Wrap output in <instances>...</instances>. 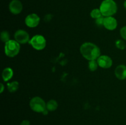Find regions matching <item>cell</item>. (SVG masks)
<instances>
[{
	"instance_id": "cell-1",
	"label": "cell",
	"mask_w": 126,
	"mask_h": 125,
	"mask_svg": "<svg viewBox=\"0 0 126 125\" xmlns=\"http://www.w3.org/2000/svg\"><path fill=\"white\" fill-rule=\"evenodd\" d=\"M80 52L82 56L88 61L97 60L101 55L100 48L96 44L89 42L83 43L81 45Z\"/></svg>"
},
{
	"instance_id": "cell-2",
	"label": "cell",
	"mask_w": 126,
	"mask_h": 125,
	"mask_svg": "<svg viewBox=\"0 0 126 125\" xmlns=\"http://www.w3.org/2000/svg\"><path fill=\"white\" fill-rule=\"evenodd\" d=\"M103 17L113 16L118 11V6L114 0H103L99 7Z\"/></svg>"
},
{
	"instance_id": "cell-3",
	"label": "cell",
	"mask_w": 126,
	"mask_h": 125,
	"mask_svg": "<svg viewBox=\"0 0 126 125\" xmlns=\"http://www.w3.org/2000/svg\"><path fill=\"white\" fill-rule=\"evenodd\" d=\"M20 50V44L16 40L11 39L5 43L4 53L8 57L13 58L17 56Z\"/></svg>"
},
{
	"instance_id": "cell-4",
	"label": "cell",
	"mask_w": 126,
	"mask_h": 125,
	"mask_svg": "<svg viewBox=\"0 0 126 125\" xmlns=\"http://www.w3.org/2000/svg\"><path fill=\"white\" fill-rule=\"evenodd\" d=\"M30 107L33 111L37 113H44L46 109V103L44 99L39 96L32 98L30 101Z\"/></svg>"
},
{
	"instance_id": "cell-5",
	"label": "cell",
	"mask_w": 126,
	"mask_h": 125,
	"mask_svg": "<svg viewBox=\"0 0 126 125\" xmlns=\"http://www.w3.org/2000/svg\"><path fill=\"white\" fill-rule=\"evenodd\" d=\"M32 47L36 50H42L46 46V40L43 36L36 34L31 38L29 42Z\"/></svg>"
},
{
	"instance_id": "cell-6",
	"label": "cell",
	"mask_w": 126,
	"mask_h": 125,
	"mask_svg": "<svg viewBox=\"0 0 126 125\" xmlns=\"http://www.w3.org/2000/svg\"><path fill=\"white\" fill-rule=\"evenodd\" d=\"M14 40L20 44H26L29 43L30 38L28 32L23 29H18L14 33Z\"/></svg>"
},
{
	"instance_id": "cell-7",
	"label": "cell",
	"mask_w": 126,
	"mask_h": 125,
	"mask_svg": "<svg viewBox=\"0 0 126 125\" xmlns=\"http://www.w3.org/2000/svg\"><path fill=\"white\" fill-rule=\"evenodd\" d=\"M40 22V17L34 13H30L26 17L25 19V25L29 28H35L38 26Z\"/></svg>"
},
{
	"instance_id": "cell-8",
	"label": "cell",
	"mask_w": 126,
	"mask_h": 125,
	"mask_svg": "<svg viewBox=\"0 0 126 125\" xmlns=\"http://www.w3.org/2000/svg\"><path fill=\"white\" fill-rule=\"evenodd\" d=\"M98 66L103 69H109L113 65L111 58L108 55H100L97 60Z\"/></svg>"
},
{
	"instance_id": "cell-9",
	"label": "cell",
	"mask_w": 126,
	"mask_h": 125,
	"mask_svg": "<svg viewBox=\"0 0 126 125\" xmlns=\"http://www.w3.org/2000/svg\"><path fill=\"white\" fill-rule=\"evenodd\" d=\"M23 9V5L20 0H12L9 4V10L14 15H18Z\"/></svg>"
},
{
	"instance_id": "cell-10",
	"label": "cell",
	"mask_w": 126,
	"mask_h": 125,
	"mask_svg": "<svg viewBox=\"0 0 126 125\" xmlns=\"http://www.w3.org/2000/svg\"><path fill=\"white\" fill-rule=\"evenodd\" d=\"M103 26L108 30L113 31L118 26V21L113 16L106 17L104 18Z\"/></svg>"
},
{
	"instance_id": "cell-11",
	"label": "cell",
	"mask_w": 126,
	"mask_h": 125,
	"mask_svg": "<svg viewBox=\"0 0 126 125\" xmlns=\"http://www.w3.org/2000/svg\"><path fill=\"white\" fill-rule=\"evenodd\" d=\"M114 74L117 78L119 80L126 79V66L124 64H120L117 66L114 71Z\"/></svg>"
},
{
	"instance_id": "cell-12",
	"label": "cell",
	"mask_w": 126,
	"mask_h": 125,
	"mask_svg": "<svg viewBox=\"0 0 126 125\" xmlns=\"http://www.w3.org/2000/svg\"><path fill=\"white\" fill-rule=\"evenodd\" d=\"M14 75V71L11 67H7L3 69L2 72V78L4 82H7L12 78Z\"/></svg>"
},
{
	"instance_id": "cell-13",
	"label": "cell",
	"mask_w": 126,
	"mask_h": 125,
	"mask_svg": "<svg viewBox=\"0 0 126 125\" xmlns=\"http://www.w3.org/2000/svg\"><path fill=\"white\" fill-rule=\"evenodd\" d=\"M58 108V103L54 99H50L46 103V109L47 111H55Z\"/></svg>"
},
{
	"instance_id": "cell-14",
	"label": "cell",
	"mask_w": 126,
	"mask_h": 125,
	"mask_svg": "<svg viewBox=\"0 0 126 125\" xmlns=\"http://www.w3.org/2000/svg\"><path fill=\"white\" fill-rule=\"evenodd\" d=\"M7 89L10 93H15L19 88V83L17 81H13L7 84Z\"/></svg>"
},
{
	"instance_id": "cell-15",
	"label": "cell",
	"mask_w": 126,
	"mask_h": 125,
	"mask_svg": "<svg viewBox=\"0 0 126 125\" xmlns=\"http://www.w3.org/2000/svg\"><path fill=\"white\" fill-rule=\"evenodd\" d=\"M90 15H91V17L94 19H97V18H98L103 16L100 9L98 8L94 9L93 10H92Z\"/></svg>"
},
{
	"instance_id": "cell-16",
	"label": "cell",
	"mask_w": 126,
	"mask_h": 125,
	"mask_svg": "<svg viewBox=\"0 0 126 125\" xmlns=\"http://www.w3.org/2000/svg\"><path fill=\"white\" fill-rule=\"evenodd\" d=\"M0 39L3 42L6 43L10 40V34L7 31L4 30L2 31L0 34Z\"/></svg>"
},
{
	"instance_id": "cell-17",
	"label": "cell",
	"mask_w": 126,
	"mask_h": 125,
	"mask_svg": "<svg viewBox=\"0 0 126 125\" xmlns=\"http://www.w3.org/2000/svg\"><path fill=\"white\" fill-rule=\"evenodd\" d=\"M98 67V62H97V60H91L89 61L88 63V67L90 71H95L97 69Z\"/></svg>"
},
{
	"instance_id": "cell-18",
	"label": "cell",
	"mask_w": 126,
	"mask_h": 125,
	"mask_svg": "<svg viewBox=\"0 0 126 125\" xmlns=\"http://www.w3.org/2000/svg\"><path fill=\"white\" fill-rule=\"evenodd\" d=\"M115 45L116 48H118V49H120V50H124L126 47V43L121 39L117 40L116 41Z\"/></svg>"
},
{
	"instance_id": "cell-19",
	"label": "cell",
	"mask_w": 126,
	"mask_h": 125,
	"mask_svg": "<svg viewBox=\"0 0 126 125\" xmlns=\"http://www.w3.org/2000/svg\"><path fill=\"white\" fill-rule=\"evenodd\" d=\"M104 18L103 16L100 17V18L95 19V23L98 26H103V22H104Z\"/></svg>"
},
{
	"instance_id": "cell-20",
	"label": "cell",
	"mask_w": 126,
	"mask_h": 125,
	"mask_svg": "<svg viewBox=\"0 0 126 125\" xmlns=\"http://www.w3.org/2000/svg\"><path fill=\"white\" fill-rule=\"evenodd\" d=\"M120 34L121 38L126 40V26H124L121 28Z\"/></svg>"
},
{
	"instance_id": "cell-21",
	"label": "cell",
	"mask_w": 126,
	"mask_h": 125,
	"mask_svg": "<svg viewBox=\"0 0 126 125\" xmlns=\"http://www.w3.org/2000/svg\"><path fill=\"white\" fill-rule=\"evenodd\" d=\"M20 125H30V122L27 120H23L20 123Z\"/></svg>"
},
{
	"instance_id": "cell-22",
	"label": "cell",
	"mask_w": 126,
	"mask_h": 125,
	"mask_svg": "<svg viewBox=\"0 0 126 125\" xmlns=\"http://www.w3.org/2000/svg\"><path fill=\"white\" fill-rule=\"evenodd\" d=\"M0 85H1V90H0V93H3L4 90V85H3V83H1V84H0Z\"/></svg>"
},
{
	"instance_id": "cell-23",
	"label": "cell",
	"mask_w": 126,
	"mask_h": 125,
	"mask_svg": "<svg viewBox=\"0 0 126 125\" xmlns=\"http://www.w3.org/2000/svg\"><path fill=\"white\" fill-rule=\"evenodd\" d=\"M124 8H125L126 10V0H125V1H124Z\"/></svg>"
}]
</instances>
